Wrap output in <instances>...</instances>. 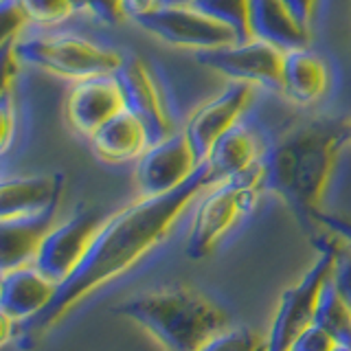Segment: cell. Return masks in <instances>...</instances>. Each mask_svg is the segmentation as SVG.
I'll list each match as a JSON object with an SVG mask.
<instances>
[{
    "mask_svg": "<svg viewBox=\"0 0 351 351\" xmlns=\"http://www.w3.org/2000/svg\"><path fill=\"white\" fill-rule=\"evenodd\" d=\"M312 244L316 248L323 246L332 252L334 263H332V277L329 279L336 285L340 296L351 305V244L323 226L318 230V235L312 239Z\"/></svg>",
    "mask_w": 351,
    "mask_h": 351,
    "instance_id": "cell-23",
    "label": "cell"
},
{
    "mask_svg": "<svg viewBox=\"0 0 351 351\" xmlns=\"http://www.w3.org/2000/svg\"><path fill=\"white\" fill-rule=\"evenodd\" d=\"M55 211L29 217L0 219V263H3V272L33 263L44 237L53 228Z\"/></svg>",
    "mask_w": 351,
    "mask_h": 351,
    "instance_id": "cell-19",
    "label": "cell"
},
{
    "mask_svg": "<svg viewBox=\"0 0 351 351\" xmlns=\"http://www.w3.org/2000/svg\"><path fill=\"white\" fill-rule=\"evenodd\" d=\"M343 141L345 145H351V119L343 121Z\"/></svg>",
    "mask_w": 351,
    "mask_h": 351,
    "instance_id": "cell-33",
    "label": "cell"
},
{
    "mask_svg": "<svg viewBox=\"0 0 351 351\" xmlns=\"http://www.w3.org/2000/svg\"><path fill=\"white\" fill-rule=\"evenodd\" d=\"M255 90L257 88L250 84L230 82L215 97L206 99L202 106L193 110L182 132L197 160L204 162L215 143L241 123V119L255 101Z\"/></svg>",
    "mask_w": 351,
    "mask_h": 351,
    "instance_id": "cell-10",
    "label": "cell"
},
{
    "mask_svg": "<svg viewBox=\"0 0 351 351\" xmlns=\"http://www.w3.org/2000/svg\"><path fill=\"white\" fill-rule=\"evenodd\" d=\"M211 184H215L211 169L206 162H202L193 178L178 189L165 195H141L138 200L106 217L77 270L58 285L51 305L31 321L22 323L25 332L33 336L49 329L84 296L93 294L104 283L134 268L147 252H152L169 235L178 217Z\"/></svg>",
    "mask_w": 351,
    "mask_h": 351,
    "instance_id": "cell-1",
    "label": "cell"
},
{
    "mask_svg": "<svg viewBox=\"0 0 351 351\" xmlns=\"http://www.w3.org/2000/svg\"><path fill=\"white\" fill-rule=\"evenodd\" d=\"M316 224L327 228V230H332V233H336L338 237H343L345 241H349V244H351V217L321 211L316 217Z\"/></svg>",
    "mask_w": 351,
    "mask_h": 351,
    "instance_id": "cell-29",
    "label": "cell"
},
{
    "mask_svg": "<svg viewBox=\"0 0 351 351\" xmlns=\"http://www.w3.org/2000/svg\"><path fill=\"white\" fill-rule=\"evenodd\" d=\"M250 40L294 51L310 47L312 31L296 20L283 0H250Z\"/></svg>",
    "mask_w": 351,
    "mask_h": 351,
    "instance_id": "cell-17",
    "label": "cell"
},
{
    "mask_svg": "<svg viewBox=\"0 0 351 351\" xmlns=\"http://www.w3.org/2000/svg\"><path fill=\"white\" fill-rule=\"evenodd\" d=\"M112 312L134 321L158 340L165 351H200L228 329V316L204 294L184 285L130 296Z\"/></svg>",
    "mask_w": 351,
    "mask_h": 351,
    "instance_id": "cell-3",
    "label": "cell"
},
{
    "mask_svg": "<svg viewBox=\"0 0 351 351\" xmlns=\"http://www.w3.org/2000/svg\"><path fill=\"white\" fill-rule=\"evenodd\" d=\"M55 290L58 285L44 277L33 263L5 270L0 281V312L16 323L31 321L51 305Z\"/></svg>",
    "mask_w": 351,
    "mask_h": 351,
    "instance_id": "cell-14",
    "label": "cell"
},
{
    "mask_svg": "<svg viewBox=\"0 0 351 351\" xmlns=\"http://www.w3.org/2000/svg\"><path fill=\"white\" fill-rule=\"evenodd\" d=\"M16 5L29 22L38 27H58L71 20L80 7V0H16Z\"/></svg>",
    "mask_w": 351,
    "mask_h": 351,
    "instance_id": "cell-24",
    "label": "cell"
},
{
    "mask_svg": "<svg viewBox=\"0 0 351 351\" xmlns=\"http://www.w3.org/2000/svg\"><path fill=\"white\" fill-rule=\"evenodd\" d=\"M200 351H266V338L250 327H228Z\"/></svg>",
    "mask_w": 351,
    "mask_h": 351,
    "instance_id": "cell-25",
    "label": "cell"
},
{
    "mask_svg": "<svg viewBox=\"0 0 351 351\" xmlns=\"http://www.w3.org/2000/svg\"><path fill=\"white\" fill-rule=\"evenodd\" d=\"M158 3H167V0H158Z\"/></svg>",
    "mask_w": 351,
    "mask_h": 351,
    "instance_id": "cell-36",
    "label": "cell"
},
{
    "mask_svg": "<svg viewBox=\"0 0 351 351\" xmlns=\"http://www.w3.org/2000/svg\"><path fill=\"white\" fill-rule=\"evenodd\" d=\"M136 25L169 47L189 49L195 53L213 51L239 42L228 27L204 16L193 5L156 3L147 11L132 18Z\"/></svg>",
    "mask_w": 351,
    "mask_h": 351,
    "instance_id": "cell-6",
    "label": "cell"
},
{
    "mask_svg": "<svg viewBox=\"0 0 351 351\" xmlns=\"http://www.w3.org/2000/svg\"><path fill=\"white\" fill-rule=\"evenodd\" d=\"M184 132H176L169 138L154 143L141 154L136 162V184L141 195H165L193 178L200 167Z\"/></svg>",
    "mask_w": 351,
    "mask_h": 351,
    "instance_id": "cell-12",
    "label": "cell"
},
{
    "mask_svg": "<svg viewBox=\"0 0 351 351\" xmlns=\"http://www.w3.org/2000/svg\"><path fill=\"white\" fill-rule=\"evenodd\" d=\"M343 147V121L316 119L285 130L261 158L263 191L279 195L312 239Z\"/></svg>",
    "mask_w": 351,
    "mask_h": 351,
    "instance_id": "cell-2",
    "label": "cell"
},
{
    "mask_svg": "<svg viewBox=\"0 0 351 351\" xmlns=\"http://www.w3.org/2000/svg\"><path fill=\"white\" fill-rule=\"evenodd\" d=\"M64 189V176H22L7 178L0 186V219L29 217L55 211Z\"/></svg>",
    "mask_w": 351,
    "mask_h": 351,
    "instance_id": "cell-15",
    "label": "cell"
},
{
    "mask_svg": "<svg viewBox=\"0 0 351 351\" xmlns=\"http://www.w3.org/2000/svg\"><path fill=\"white\" fill-rule=\"evenodd\" d=\"M167 3H184V5H189V3H193V0H167Z\"/></svg>",
    "mask_w": 351,
    "mask_h": 351,
    "instance_id": "cell-35",
    "label": "cell"
},
{
    "mask_svg": "<svg viewBox=\"0 0 351 351\" xmlns=\"http://www.w3.org/2000/svg\"><path fill=\"white\" fill-rule=\"evenodd\" d=\"M266 147L268 145H263L255 130L239 123L215 143L204 162L211 169L213 182H222L255 169L266 154Z\"/></svg>",
    "mask_w": 351,
    "mask_h": 351,
    "instance_id": "cell-18",
    "label": "cell"
},
{
    "mask_svg": "<svg viewBox=\"0 0 351 351\" xmlns=\"http://www.w3.org/2000/svg\"><path fill=\"white\" fill-rule=\"evenodd\" d=\"M332 277V274H329ZM314 325L332 336L336 345H349L351 347V305L340 296L332 279H327L321 294H318Z\"/></svg>",
    "mask_w": 351,
    "mask_h": 351,
    "instance_id": "cell-21",
    "label": "cell"
},
{
    "mask_svg": "<svg viewBox=\"0 0 351 351\" xmlns=\"http://www.w3.org/2000/svg\"><path fill=\"white\" fill-rule=\"evenodd\" d=\"M156 3H158V0H123L128 18H134V16L143 14V11H147L149 7H154Z\"/></svg>",
    "mask_w": 351,
    "mask_h": 351,
    "instance_id": "cell-32",
    "label": "cell"
},
{
    "mask_svg": "<svg viewBox=\"0 0 351 351\" xmlns=\"http://www.w3.org/2000/svg\"><path fill=\"white\" fill-rule=\"evenodd\" d=\"M88 141H90L93 152L106 162H125L132 158H141V154L149 147L145 130L128 110L110 119Z\"/></svg>",
    "mask_w": 351,
    "mask_h": 351,
    "instance_id": "cell-20",
    "label": "cell"
},
{
    "mask_svg": "<svg viewBox=\"0 0 351 351\" xmlns=\"http://www.w3.org/2000/svg\"><path fill=\"white\" fill-rule=\"evenodd\" d=\"M14 49L22 64L71 80L73 84L97 77H114L125 62L121 51L73 33H38L20 38Z\"/></svg>",
    "mask_w": 351,
    "mask_h": 351,
    "instance_id": "cell-4",
    "label": "cell"
},
{
    "mask_svg": "<svg viewBox=\"0 0 351 351\" xmlns=\"http://www.w3.org/2000/svg\"><path fill=\"white\" fill-rule=\"evenodd\" d=\"M80 7L86 9L95 20L110 27L121 25L128 18L123 0H80Z\"/></svg>",
    "mask_w": 351,
    "mask_h": 351,
    "instance_id": "cell-26",
    "label": "cell"
},
{
    "mask_svg": "<svg viewBox=\"0 0 351 351\" xmlns=\"http://www.w3.org/2000/svg\"><path fill=\"white\" fill-rule=\"evenodd\" d=\"M189 5L228 27L239 42L250 40V0H193Z\"/></svg>",
    "mask_w": 351,
    "mask_h": 351,
    "instance_id": "cell-22",
    "label": "cell"
},
{
    "mask_svg": "<svg viewBox=\"0 0 351 351\" xmlns=\"http://www.w3.org/2000/svg\"><path fill=\"white\" fill-rule=\"evenodd\" d=\"M0 123H3V149L7 152L14 138V128H16V112L11 97H3V110H0Z\"/></svg>",
    "mask_w": 351,
    "mask_h": 351,
    "instance_id": "cell-31",
    "label": "cell"
},
{
    "mask_svg": "<svg viewBox=\"0 0 351 351\" xmlns=\"http://www.w3.org/2000/svg\"><path fill=\"white\" fill-rule=\"evenodd\" d=\"M332 252L318 246V259L312 263L310 270L281 294L270 332L266 336V351H290L296 336L314 323L318 294L332 274Z\"/></svg>",
    "mask_w": 351,
    "mask_h": 351,
    "instance_id": "cell-7",
    "label": "cell"
},
{
    "mask_svg": "<svg viewBox=\"0 0 351 351\" xmlns=\"http://www.w3.org/2000/svg\"><path fill=\"white\" fill-rule=\"evenodd\" d=\"M123 110V93L117 77L77 82L66 99V119L71 128L86 138H90L99 128Z\"/></svg>",
    "mask_w": 351,
    "mask_h": 351,
    "instance_id": "cell-13",
    "label": "cell"
},
{
    "mask_svg": "<svg viewBox=\"0 0 351 351\" xmlns=\"http://www.w3.org/2000/svg\"><path fill=\"white\" fill-rule=\"evenodd\" d=\"M114 77L123 93L125 110L143 125L149 145L176 134L173 114L165 99L160 82L145 60L138 55H130Z\"/></svg>",
    "mask_w": 351,
    "mask_h": 351,
    "instance_id": "cell-8",
    "label": "cell"
},
{
    "mask_svg": "<svg viewBox=\"0 0 351 351\" xmlns=\"http://www.w3.org/2000/svg\"><path fill=\"white\" fill-rule=\"evenodd\" d=\"M101 224L104 217L99 208H82L69 222H62L60 226L51 228V233L44 237L38 255L33 259V266L55 285L64 283L86 257Z\"/></svg>",
    "mask_w": 351,
    "mask_h": 351,
    "instance_id": "cell-11",
    "label": "cell"
},
{
    "mask_svg": "<svg viewBox=\"0 0 351 351\" xmlns=\"http://www.w3.org/2000/svg\"><path fill=\"white\" fill-rule=\"evenodd\" d=\"M332 75L327 64L310 49L285 51L281 66V88L283 95L294 106L310 108L327 95Z\"/></svg>",
    "mask_w": 351,
    "mask_h": 351,
    "instance_id": "cell-16",
    "label": "cell"
},
{
    "mask_svg": "<svg viewBox=\"0 0 351 351\" xmlns=\"http://www.w3.org/2000/svg\"><path fill=\"white\" fill-rule=\"evenodd\" d=\"M27 22L29 20L16 5V0H3V47L16 44L20 40V31Z\"/></svg>",
    "mask_w": 351,
    "mask_h": 351,
    "instance_id": "cell-28",
    "label": "cell"
},
{
    "mask_svg": "<svg viewBox=\"0 0 351 351\" xmlns=\"http://www.w3.org/2000/svg\"><path fill=\"white\" fill-rule=\"evenodd\" d=\"M285 51L261 40H244L197 53V62L215 73H222L230 82L250 84L268 93H279L281 66Z\"/></svg>",
    "mask_w": 351,
    "mask_h": 351,
    "instance_id": "cell-9",
    "label": "cell"
},
{
    "mask_svg": "<svg viewBox=\"0 0 351 351\" xmlns=\"http://www.w3.org/2000/svg\"><path fill=\"white\" fill-rule=\"evenodd\" d=\"M332 351H351V347L349 345H336Z\"/></svg>",
    "mask_w": 351,
    "mask_h": 351,
    "instance_id": "cell-34",
    "label": "cell"
},
{
    "mask_svg": "<svg viewBox=\"0 0 351 351\" xmlns=\"http://www.w3.org/2000/svg\"><path fill=\"white\" fill-rule=\"evenodd\" d=\"M288 9L296 16V20L305 25L307 29H312V22L316 18V9H318V0H283Z\"/></svg>",
    "mask_w": 351,
    "mask_h": 351,
    "instance_id": "cell-30",
    "label": "cell"
},
{
    "mask_svg": "<svg viewBox=\"0 0 351 351\" xmlns=\"http://www.w3.org/2000/svg\"><path fill=\"white\" fill-rule=\"evenodd\" d=\"M261 193H266L261 162L244 176L208 186L195 200L186 255L191 259H202L208 250H213L228 230L237 226L241 217L255 211Z\"/></svg>",
    "mask_w": 351,
    "mask_h": 351,
    "instance_id": "cell-5",
    "label": "cell"
},
{
    "mask_svg": "<svg viewBox=\"0 0 351 351\" xmlns=\"http://www.w3.org/2000/svg\"><path fill=\"white\" fill-rule=\"evenodd\" d=\"M334 347H336V340L329 336L325 329L312 323L296 336L290 351H332Z\"/></svg>",
    "mask_w": 351,
    "mask_h": 351,
    "instance_id": "cell-27",
    "label": "cell"
}]
</instances>
